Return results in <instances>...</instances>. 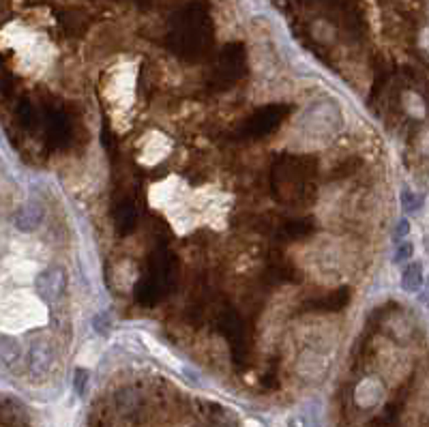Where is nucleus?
Instances as JSON below:
<instances>
[{
	"instance_id": "1a4fd4ad",
	"label": "nucleus",
	"mask_w": 429,
	"mask_h": 427,
	"mask_svg": "<svg viewBox=\"0 0 429 427\" xmlns=\"http://www.w3.org/2000/svg\"><path fill=\"white\" fill-rule=\"evenodd\" d=\"M86 387H88V371L78 367L76 369V376H74V389L78 395H84L86 393Z\"/></svg>"
},
{
	"instance_id": "9b49d317",
	"label": "nucleus",
	"mask_w": 429,
	"mask_h": 427,
	"mask_svg": "<svg viewBox=\"0 0 429 427\" xmlns=\"http://www.w3.org/2000/svg\"><path fill=\"white\" fill-rule=\"evenodd\" d=\"M414 253V247L410 243H397V251H395V262H406Z\"/></svg>"
},
{
	"instance_id": "6e6552de",
	"label": "nucleus",
	"mask_w": 429,
	"mask_h": 427,
	"mask_svg": "<svg viewBox=\"0 0 429 427\" xmlns=\"http://www.w3.org/2000/svg\"><path fill=\"white\" fill-rule=\"evenodd\" d=\"M401 286H403V290H408V292L421 290V286H423V269H421L419 262H412L406 271H403Z\"/></svg>"
},
{
	"instance_id": "423d86ee",
	"label": "nucleus",
	"mask_w": 429,
	"mask_h": 427,
	"mask_svg": "<svg viewBox=\"0 0 429 427\" xmlns=\"http://www.w3.org/2000/svg\"><path fill=\"white\" fill-rule=\"evenodd\" d=\"M43 217H45V210L39 202H26L13 215V226L19 232H35L41 226Z\"/></svg>"
},
{
	"instance_id": "f8f14e48",
	"label": "nucleus",
	"mask_w": 429,
	"mask_h": 427,
	"mask_svg": "<svg viewBox=\"0 0 429 427\" xmlns=\"http://www.w3.org/2000/svg\"><path fill=\"white\" fill-rule=\"evenodd\" d=\"M408 232H410V224H408L406 219H401V221H399V226H397V230H395V239H397V241H401L403 236H406Z\"/></svg>"
},
{
	"instance_id": "39448f33",
	"label": "nucleus",
	"mask_w": 429,
	"mask_h": 427,
	"mask_svg": "<svg viewBox=\"0 0 429 427\" xmlns=\"http://www.w3.org/2000/svg\"><path fill=\"white\" fill-rule=\"evenodd\" d=\"M172 151V142L168 135H163L159 131H153L144 137L142 142V149H140V161L146 163V165H153V163H159L161 159L168 157V153Z\"/></svg>"
},
{
	"instance_id": "f257e3e1",
	"label": "nucleus",
	"mask_w": 429,
	"mask_h": 427,
	"mask_svg": "<svg viewBox=\"0 0 429 427\" xmlns=\"http://www.w3.org/2000/svg\"><path fill=\"white\" fill-rule=\"evenodd\" d=\"M151 204L168 217L178 234H185L200 226L224 228L230 198L219 189H192L183 178L168 176L151 187Z\"/></svg>"
},
{
	"instance_id": "f03ea898",
	"label": "nucleus",
	"mask_w": 429,
	"mask_h": 427,
	"mask_svg": "<svg viewBox=\"0 0 429 427\" xmlns=\"http://www.w3.org/2000/svg\"><path fill=\"white\" fill-rule=\"evenodd\" d=\"M103 92L110 101L112 118L116 121V125H121V114L125 121V114L133 106V71H118L116 76L108 80Z\"/></svg>"
},
{
	"instance_id": "0eeeda50",
	"label": "nucleus",
	"mask_w": 429,
	"mask_h": 427,
	"mask_svg": "<svg viewBox=\"0 0 429 427\" xmlns=\"http://www.w3.org/2000/svg\"><path fill=\"white\" fill-rule=\"evenodd\" d=\"M22 357L19 344L13 337H0V367H13Z\"/></svg>"
},
{
	"instance_id": "9d476101",
	"label": "nucleus",
	"mask_w": 429,
	"mask_h": 427,
	"mask_svg": "<svg viewBox=\"0 0 429 427\" xmlns=\"http://www.w3.org/2000/svg\"><path fill=\"white\" fill-rule=\"evenodd\" d=\"M401 204H403V208H406V210H417L423 204V198L412 194V192H403L401 194Z\"/></svg>"
},
{
	"instance_id": "20e7f679",
	"label": "nucleus",
	"mask_w": 429,
	"mask_h": 427,
	"mask_svg": "<svg viewBox=\"0 0 429 427\" xmlns=\"http://www.w3.org/2000/svg\"><path fill=\"white\" fill-rule=\"evenodd\" d=\"M54 365V348L47 340L33 342L28 350V374L33 378H43Z\"/></svg>"
},
{
	"instance_id": "7ed1b4c3",
	"label": "nucleus",
	"mask_w": 429,
	"mask_h": 427,
	"mask_svg": "<svg viewBox=\"0 0 429 427\" xmlns=\"http://www.w3.org/2000/svg\"><path fill=\"white\" fill-rule=\"evenodd\" d=\"M67 271L60 267H52V269H45L35 277V294L39 301L45 303H52L58 301L65 292H67Z\"/></svg>"
}]
</instances>
